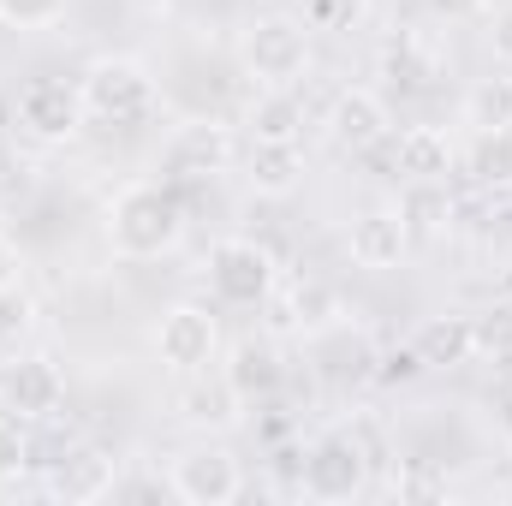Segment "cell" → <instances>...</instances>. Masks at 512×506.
I'll list each match as a JSON object with an SVG mask.
<instances>
[{
    "instance_id": "1",
    "label": "cell",
    "mask_w": 512,
    "mask_h": 506,
    "mask_svg": "<svg viewBox=\"0 0 512 506\" xmlns=\"http://www.w3.org/2000/svg\"><path fill=\"white\" fill-rule=\"evenodd\" d=\"M185 239V203L173 197V185H155V179H137L114 197L108 209V245L126 262H155V256H173Z\"/></svg>"
},
{
    "instance_id": "2",
    "label": "cell",
    "mask_w": 512,
    "mask_h": 506,
    "mask_svg": "<svg viewBox=\"0 0 512 506\" xmlns=\"http://www.w3.org/2000/svg\"><path fill=\"white\" fill-rule=\"evenodd\" d=\"M239 60H245V72L262 90H292L310 72V24L286 18V12L256 18L251 30L239 36Z\"/></svg>"
},
{
    "instance_id": "3",
    "label": "cell",
    "mask_w": 512,
    "mask_h": 506,
    "mask_svg": "<svg viewBox=\"0 0 512 506\" xmlns=\"http://www.w3.org/2000/svg\"><path fill=\"white\" fill-rule=\"evenodd\" d=\"M78 96H84V114L90 120H108V126H131L155 108V78L126 60V54H102L84 66L78 78Z\"/></svg>"
},
{
    "instance_id": "4",
    "label": "cell",
    "mask_w": 512,
    "mask_h": 506,
    "mask_svg": "<svg viewBox=\"0 0 512 506\" xmlns=\"http://www.w3.org/2000/svg\"><path fill=\"white\" fill-rule=\"evenodd\" d=\"M298 489H304L310 501H328V506L334 501H358V495L370 489V453H364V441L346 435V429L316 435V441L304 447Z\"/></svg>"
},
{
    "instance_id": "5",
    "label": "cell",
    "mask_w": 512,
    "mask_h": 506,
    "mask_svg": "<svg viewBox=\"0 0 512 506\" xmlns=\"http://www.w3.org/2000/svg\"><path fill=\"white\" fill-rule=\"evenodd\" d=\"M215 352H221V322H215V310L209 304H167L161 310V322H155V358H161V370H173V376H197V370H209L215 364Z\"/></svg>"
},
{
    "instance_id": "6",
    "label": "cell",
    "mask_w": 512,
    "mask_h": 506,
    "mask_svg": "<svg viewBox=\"0 0 512 506\" xmlns=\"http://www.w3.org/2000/svg\"><path fill=\"white\" fill-rule=\"evenodd\" d=\"M203 268H209V292L233 310H251L274 292V251L256 239H221Z\"/></svg>"
},
{
    "instance_id": "7",
    "label": "cell",
    "mask_w": 512,
    "mask_h": 506,
    "mask_svg": "<svg viewBox=\"0 0 512 506\" xmlns=\"http://www.w3.org/2000/svg\"><path fill=\"white\" fill-rule=\"evenodd\" d=\"M84 120H90L84 114V96L66 78H30L18 90V131L30 143H72L84 131Z\"/></svg>"
},
{
    "instance_id": "8",
    "label": "cell",
    "mask_w": 512,
    "mask_h": 506,
    "mask_svg": "<svg viewBox=\"0 0 512 506\" xmlns=\"http://www.w3.org/2000/svg\"><path fill=\"white\" fill-rule=\"evenodd\" d=\"M167 489L185 506H233L245 495V465L227 447H191V453L173 459Z\"/></svg>"
},
{
    "instance_id": "9",
    "label": "cell",
    "mask_w": 512,
    "mask_h": 506,
    "mask_svg": "<svg viewBox=\"0 0 512 506\" xmlns=\"http://www.w3.org/2000/svg\"><path fill=\"white\" fill-rule=\"evenodd\" d=\"M114 489H120V459L102 441H78L60 459H48V495L54 501L90 506V501H108Z\"/></svg>"
},
{
    "instance_id": "10",
    "label": "cell",
    "mask_w": 512,
    "mask_h": 506,
    "mask_svg": "<svg viewBox=\"0 0 512 506\" xmlns=\"http://www.w3.org/2000/svg\"><path fill=\"white\" fill-rule=\"evenodd\" d=\"M346 251H352L358 268H370V274L399 268L405 251H411V215H405V209H393V203L364 209V215L352 221V233H346Z\"/></svg>"
},
{
    "instance_id": "11",
    "label": "cell",
    "mask_w": 512,
    "mask_h": 506,
    "mask_svg": "<svg viewBox=\"0 0 512 506\" xmlns=\"http://www.w3.org/2000/svg\"><path fill=\"white\" fill-rule=\"evenodd\" d=\"M66 399V376L54 358H18L6 376H0V405L24 423V417H54Z\"/></svg>"
},
{
    "instance_id": "12",
    "label": "cell",
    "mask_w": 512,
    "mask_h": 506,
    "mask_svg": "<svg viewBox=\"0 0 512 506\" xmlns=\"http://www.w3.org/2000/svg\"><path fill=\"white\" fill-rule=\"evenodd\" d=\"M233 131L215 126V120H191V126H179V137L167 143V167L173 173H191V179H203V173H227L233 167Z\"/></svg>"
},
{
    "instance_id": "13",
    "label": "cell",
    "mask_w": 512,
    "mask_h": 506,
    "mask_svg": "<svg viewBox=\"0 0 512 506\" xmlns=\"http://www.w3.org/2000/svg\"><path fill=\"white\" fill-rule=\"evenodd\" d=\"M387 102L376 96V90H340L334 96V114H328V137L340 143V149H376L387 137Z\"/></svg>"
},
{
    "instance_id": "14",
    "label": "cell",
    "mask_w": 512,
    "mask_h": 506,
    "mask_svg": "<svg viewBox=\"0 0 512 506\" xmlns=\"http://www.w3.org/2000/svg\"><path fill=\"white\" fill-rule=\"evenodd\" d=\"M453 161H459V149H453V137H447L441 126H405L399 143H393V167H399L405 179H417V185L447 179Z\"/></svg>"
},
{
    "instance_id": "15",
    "label": "cell",
    "mask_w": 512,
    "mask_h": 506,
    "mask_svg": "<svg viewBox=\"0 0 512 506\" xmlns=\"http://www.w3.org/2000/svg\"><path fill=\"white\" fill-rule=\"evenodd\" d=\"M417 364H429V370H459V364H471L477 358V316H429L423 328H417Z\"/></svg>"
},
{
    "instance_id": "16",
    "label": "cell",
    "mask_w": 512,
    "mask_h": 506,
    "mask_svg": "<svg viewBox=\"0 0 512 506\" xmlns=\"http://www.w3.org/2000/svg\"><path fill=\"white\" fill-rule=\"evenodd\" d=\"M245 179L256 197H292L304 185V143H251Z\"/></svg>"
},
{
    "instance_id": "17",
    "label": "cell",
    "mask_w": 512,
    "mask_h": 506,
    "mask_svg": "<svg viewBox=\"0 0 512 506\" xmlns=\"http://www.w3.org/2000/svg\"><path fill=\"white\" fill-rule=\"evenodd\" d=\"M251 143H304V102L292 90H262L245 114Z\"/></svg>"
},
{
    "instance_id": "18",
    "label": "cell",
    "mask_w": 512,
    "mask_h": 506,
    "mask_svg": "<svg viewBox=\"0 0 512 506\" xmlns=\"http://www.w3.org/2000/svg\"><path fill=\"white\" fill-rule=\"evenodd\" d=\"M227 387H233L239 399H268V393L280 387L274 346H256V340H245V346L233 352V364H227Z\"/></svg>"
},
{
    "instance_id": "19",
    "label": "cell",
    "mask_w": 512,
    "mask_h": 506,
    "mask_svg": "<svg viewBox=\"0 0 512 506\" xmlns=\"http://www.w3.org/2000/svg\"><path fill=\"white\" fill-rule=\"evenodd\" d=\"M465 126L477 131H512V78L495 72V78H477L471 96H465Z\"/></svg>"
},
{
    "instance_id": "20",
    "label": "cell",
    "mask_w": 512,
    "mask_h": 506,
    "mask_svg": "<svg viewBox=\"0 0 512 506\" xmlns=\"http://www.w3.org/2000/svg\"><path fill=\"white\" fill-rule=\"evenodd\" d=\"M471 173H477V179H489V185H507V179H512V131H477Z\"/></svg>"
},
{
    "instance_id": "21",
    "label": "cell",
    "mask_w": 512,
    "mask_h": 506,
    "mask_svg": "<svg viewBox=\"0 0 512 506\" xmlns=\"http://www.w3.org/2000/svg\"><path fill=\"white\" fill-rule=\"evenodd\" d=\"M72 0H0V24L6 30H54L66 18Z\"/></svg>"
},
{
    "instance_id": "22",
    "label": "cell",
    "mask_w": 512,
    "mask_h": 506,
    "mask_svg": "<svg viewBox=\"0 0 512 506\" xmlns=\"http://www.w3.org/2000/svg\"><path fill=\"white\" fill-rule=\"evenodd\" d=\"M358 18H364V0H304L310 30H352Z\"/></svg>"
},
{
    "instance_id": "23",
    "label": "cell",
    "mask_w": 512,
    "mask_h": 506,
    "mask_svg": "<svg viewBox=\"0 0 512 506\" xmlns=\"http://www.w3.org/2000/svg\"><path fill=\"white\" fill-rule=\"evenodd\" d=\"M24 459H30V441H24L18 417L0 405V483H6V477H18V471H24Z\"/></svg>"
},
{
    "instance_id": "24",
    "label": "cell",
    "mask_w": 512,
    "mask_h": 506,
    "mask_svg": "<svg viewBox=\"0 0 512 506\" xmlns=\"http://www.w3.org/2000/svg\"><path fill=\"white\" fill-rule=\"evenodd\" d=\"M477 352H512V310L477 316Z\"/></svg>"
},
{
    "instance_id": "25",
    "label": "cell",
    "mask_w": 512,
    "mask_h": 506,
    "mask_svg": "<svg viewBox=\"0 0 512 506\" xmlns=\"http://www.w3.org/2000/svg\"><path fill=\"white\" fill-rule=\"evenodd\" d=\"M18 274H24V256H18V245H12V239L0 233V298H6L12 286H18Z\"/></svg>"
},
{
    "instance_id": "26",
    "label": "cell",
    "mask_w": 512,
    "mask_h": 506,
    "mask_svg": "<svg viewBox=\"0 0 512 506\" xmlns=\"http://www.w3.org/2000/svg\"><path fill=\"white\" fill-rule=\"evenodd\" d=\"M495 54H501V60H512V12L495 24Z\"/></svg>"
}]
</instances>
